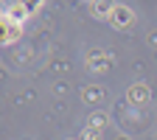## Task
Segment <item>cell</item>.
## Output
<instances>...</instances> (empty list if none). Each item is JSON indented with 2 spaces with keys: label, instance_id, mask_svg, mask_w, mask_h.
Segmentation results:
<instances>
[{
  "label": "cell",
  "instance_id": "1",
  "mask_svg": "<svg viewBox=\"0 0 157 140\" xmlns=\"http://www.w3.org/2000/svg\"><path fill=\"white\" fill-rule=\"evenodd\" d=\"M149 95H151L149 87L137 81V84H132V87L126 90V101H129L132 107H146V104H149Z\"/></svg>",
  "mask_w": 157,
  "mask_h": 140
},
{
  "label": "cell",
  "instance_id": "2",
  "mask_svg": "<svg viewBox=\"0 0 157 140\" xmlns=\"http://www.w3.org/2000/svg\"><path fill=\"white\" fill-rule=\"evenodd\" d=\"M87 65H90L95 73H101V70L109 67V56L101 53V51H90V53H87Z\"/></svg>",
  "mask_w": 157,
  "mask_h": 140
},
{
  "label": "cell",
  "instance_id": "3",
  "mask_svg": "<svg viewBox=\"0 0 157 140\" xmlns=\"http://www.w3.org/2000/svg\"><path fill=\"white\" fill-rule=\"evenodd\" d=\"M132 17H135V14H132V9H129V6H115V11H112V17H109V20H112V25L124 28V25H129V23H132Z\"/></svg>",
  "mask_w": 157,
  "mask_h": 140
},
{
  "label": "cell",
  "instance_id": "4",
  "mask_svg": "<svg viewBox=\"0 0 157 140\" xmlns=\"http://www.w3.org/2000/svg\"><path fill=\"white\" fill-rule=\"evenodd\" d=\"M82 98H84V101H87V104H93V107H98V104H101V101H104V90H101V87H84V93H82Z\"/></svg>",
  "mask_w": 157,
  "mask_h": 140
},
{
  "label": "cell",
  "instance_id": "5",
  "mask_svg": "<svg viewBox=\"0 0 157 140\" xmlns=\"http://www.w3.org/2000/svg\"><path fill=\"white\" fill-rule=\"evenodd\" d=\"M107 121H109V118H107L104 112H93V115H90V121H87V126L95 129V132H101V129L107 126Z\"/></svg>",
  "mask_w": 157,
  "mask_h": 140
},
{
  "label": "cell",
  "instance_id": "6",
  "mask_svg": "<svg viewBox=\"0 0 157 140\" xmlns=\"http://www.w3.org/2000/svg\"><path fill=\"white\" fill-rule=\"evenodd\" d=\"M90 11H93V14H98V17L104 20V17H112L115 6H112V3H93V6H90Z\"/></svg>",
  "mask_w": 157,
  "mask_h": 140
},
{
  "label": "cell",
  "instance_id": "7",
  "mask_svg": "<svg viewBox=\"0 0 157 140\" xmlns=\"http://www.w3.org/2000/svg\"><path fill=\"white\" fill-rule=\"evenodd\" d=\"M98 134H101V132H95V129H84L82 140H98Z\"/></svg>",
  "mask_w": 157,
  "mask_h": 140
}]
</instances>
